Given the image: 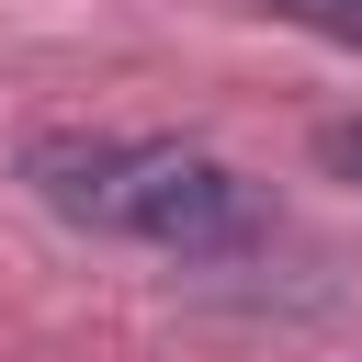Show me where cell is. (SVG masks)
Instances as JSON below:
<instances>
[{
  "mask_svg": "<svg viewBox=\"0 0 362 362\" xmlns=\"http://www.w3.org/2000/svg\"><path fill=\"white\" fill-rule=\"evenodd\" d=\"M11 181L79 226V238H124L158 260H238L272 238V204L192 136H124V124H45L23 136Z\"/></svg>",
  "mask_w": 362,
  "mask_h": 362,
  "instance_id": "cell-1",
  "label": "cell"
},
{
  "mask_svg": "<svg viewBox=\"0 0 362 362\" xmlns=\"http://www.w3.org/2000/svg\"><path fill=\"white\" fill-rule=\"evenodd\" d=\"M283 23H305V34H328V45H362V0H272Z\"/></svg>",
  "mask_w": 362,
  "mask_h": 362,
  "instance_id": "cell-2",
  "label": "cell"
},
{
  "mask_svg": "<svg viewBox=\"0 0 362 362\" xmlns=\"http://www.w3.org/2000/svg\"><path fill=\"white\" fill-rule=\"evenodd\" d=\"M317 158H328V170H339V181L362 192V113H339V124H317Z\"/></svg>",
  "mask_w": 362,
  "mask_h": 362,
  "instance_id": "cell-3",
  "label": "cell"
}]
</instances>
